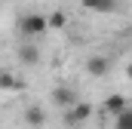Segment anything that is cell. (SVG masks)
<instances>
[{"label": "cell", "mask_w": 132, "mask_h": 129, "mask_svg": "<svg viewBox=\"0 0 132 129\" xmlns=\"http://www.w3.org/2000/svg\"><path fill=\"white\" fill-rule=\"evenodd\" d=\"M46 15H40V12H22L19 15V34L25 37V40H37L40 34H46Z\"/></svg>", "instance_id": "6da1fadb"}, {"label": "cell", "mask_w": 132, "mask_h": 129, "mask_svg": "<svg viewBox=\"0 0 132 129\" xmlns=\"http://www.w3.org/2000/svg\"><path fill=\"white\" fill-rule=\"evenodd\" d=\"M80 6H83V9H89V12H98V15H111V12H117V9H120V3H117V0H80Z\"/></svg>", "instance_id": "3957f363"}, {"label": "cell", "mask_w": 132, "mask_h": 129, "mask_svg": "<svg viewBox=\"0 0 132 129\" xmlns=\"http://www.w3.org/2000/svg\"><path fill=\"white\" fill-rule=\"evenodd\" d=\"M86 71H89V77H104V74L111 71V62H108V55H92V59L86 62Z\"/></svg>", "instance_id": "8992f818"}, {"label": "cell", "mask_w": 132, "mask_h": 129, "mask_svg": "<svg viewBox=\"0 0 132 129\" xmlns=\"http://www.w3.org/2000/svg\"><path fill=\"white\" fill-rule=\"evenodd\" d=\"M15 86H19L15 74H9V71H0V89H15Z\"/></svg>", "instance_id": "8fae6325"}, {"label": "cell", "mask_w": 132, "mask_h": 129, "mask_svg": "<svg viewBox=\"0 0 132 129\" xmlns=\"http://www.w3.org/2000/svg\"><path fill=\"white\" fill-rule=\"evenodd\" d=\"M117 117V129H132V111L129 108H123L120 114H114Z\"/></svg>", "instance_id": "30bf717a"}, {"label": "cell", "mask_w": 132, "mask_h": 129, "mask_svg": "<svg viewBox=\"0 0 132 129\" xmlns=\"http://www.w3.org/2000/svg\"><path fill=\"white\" fill-rule=\"evenodd\" d=\"M123 108H129V101H126V95H120V92H114V95H108L104 98V114H120Z\"/></svg>", "instance_id": "ba28073f"}, {"label": "cell", "mask_w": 132, "mask_h": 129, "mask_svg": "<svg viewBox=\"0 0 132 129\" xmlns=\"http://www.w3.org/2000/svg\"><path fill=\"white\" fill-rule=\"evenodd\" d=\"M74 101H77V89H71V86H55V89H52V104H55V108L65 111Z\"/></svg>", "instance_id": "277c9868"}, {"label": "cell", "mask_w": 132, "mask_h": 129, "mask_svg": "<svg viewBox=\"0 0 132 129\" xmlns=\"http://www.w3.org/2000/svg\"><path fill=\"white\" fill-rule=\"evenodd\" d=\"M89 117H92V104H89V101H80V98H77L71 108H65V123L68 126H80V123H86Z\"/></svg>", "instance_id": "7a4b0ae2"}, {"label": "cell", "mask_w": 132, "mask_h": 129, "mask_svg": "<svg viewBox=\"0 0 132 129\" xmlns=\"http://www.w3.org/2000/svg\"><path fill=\"white\" fill-rule=\"evenodd\" d=\"M19 62L28 64V68H34V64H40V49H37V43H22L19 46Z\"/></svg>", "instance_id": "5b68a950"}, {"label": "cell", "mask_w": 132, "mask_h": 129, "mask_svg": "<svg viewBox=\"0 0 132 129\" xmlns=\"http://www.w3.org/2000/svg\"><path fill=\"white\" fill-rule=\"evenodd\" d=\"M25 123L31 129H40L43 123H46V111L40 108V104H31V108H25Z\"/></svg>", "instance_id": "52a82bcc"}, {"label": "cell", "mask_w": 132, "mask_h": 129, "mask_svg": "<svg viewBox=\"0 0 132 129\" xmlns=\"http://www.w3.org/2000/svg\"><path fill=\"white\" fill-rule=\"evenodd\" d=\"M46 28H52V31H62V28H68V12H62V9L49 12V15H46Z\"/></svg>", "instance_id": "9c48e42d"}]
</instances>
